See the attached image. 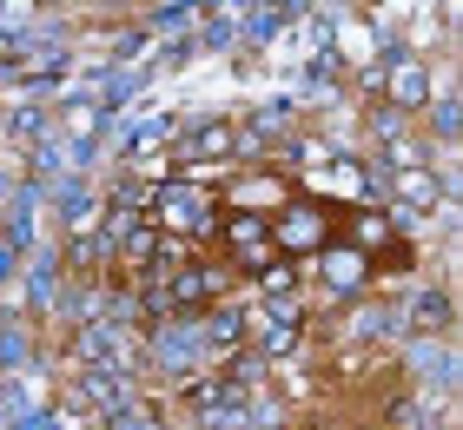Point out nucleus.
Wrapping results in <instances>:
<instances>
[{"instance_id": "nucleus-1", "label": "nucleus", "mask_w": 463, "mask_h": 430, "mask_svg": "<svg viewBox=\"0 0 463 430\" xmlns=\"http://www.w3.org/2000/svg\"><path fill=\"white\" fill-rule=\"evenodd\" d=\"M153 219L173 232V239H179V232H193V239H199V232L213 225V199H205L193 179H165V186L153 192Z\"/></svg>"}, {"instance_id": "nucleus-2", "label": "nucleus", "mask_w": 463, "mask_h": 430, "mask_svg": "<svg viewBox=\"0 0 463 430\" xmlns=\"http://www.w3.org/2000/svg\"><path fill=\"white\" fill-rule=\"evenodd\" d=\"M271 245H279V258L285 252H325L331 245V219L318 205H285L279 219H271Z\"/></svg>"}, {"instance_id": "nucleus-3", "label": "nucleus", "mask_w": 463, "mask_h": 430, "mask_svg": "<svg viewBox=\"0 0 463 430\" xmlns=\"http://www.w3.org/2000/svg\"><path fill=\"white\" fill-rule=\"evenodd\" d=\"M225 245H232V258L239 265H251V272H265V265H279V245H271V219H232L225 225Z\"/></svg>"}, {"instance_id": "nucleus-4", "label": "nucleus", "mask_w": 463, "mask_h": 430, "mask_svg": "<svg viewBox=\"0 0 463 430\" xmlns=\"http://www.w3.org/2000/svg\"><path fill=\"white\" fill-rule=\"evenodd\" d=\"M351 252L364 258V265H371V258H384V265L404 258V245H397V219H391V212H357V219H351Z\"/></svg>"}, {"instance_id": "nucleus-5", "label": "nucleus", "mask_w": 463, "mask_h": 430, "mask_svg": "<svg viewBox=\"0 0 463 430\" xmlns=\"http://www.w3.org/2000/svg\"><path fill=\"white\" fill-rule=\"evenodd\" d=\"M225 153H239V133H232V119H205L199 133H185V146H179L185 166H205V159H225Z\"/></svg>"}, {"instance_id": "nucleus-6", "label": "nucleus", "mask_w": 463, "mask_h": 430, "mask_svg": "<svg viewBox=\"0 0 463 430\" xmlns=\"http://www.w3.org/2000/svg\"><path fill=\"white\" fill-rule=\"evenodd\" d=\"M318 272H325V291H331V298H345V291L364 285V272H371V265H364V258H357L351 245H325V252H318Z\"/></svg>"}, {"instance_id": "nucleus-7", "label": "nucleus", "mask_w": 463, "mask_h": 430, "mask_svg": "<svg viewBox=\"0 0 463 430\" xmlns=\"http://www.w3.org/2000/svg\"><path fill=\"white\" fill-rule=\"evenodd\" d=\"M259 291L271 298V318H298V265H291V258L259 272Z\"/></svg>"}, {"instance_id": "nucleus-8", "label": "nucleus", "mask_w": 463, "mask_h": 430, "mask_svg": "<svg viewBox=\"0 0 463 430\" xmlns=\"http://www.w3.org/2000/svg\"><path fill=\"white\" fill-rule=\"evenodd\" d=\"M193 325H199V318H173V331H159V344H153L159 364H173V371H179V364H193V358L205 351V338H199Z\"/></svg>"}, {"instance_id": "nucleus-9", "label": "nucleus", "mask_w": 463, "mask_h": 430, "mask_svg": "<svg viewBox=\"0 0 463 430\" xmlns=\"http://www.w3.org/2000/svg\"><path fill=\"white\" fill-rule=\"evenodd\" d=\"M80 358H93L99 371H119V377H126V358H119L113 325H87V331H80Z\"/></svg>"}, {"instance_id": "nucleus-10", "label": "nucleus", "mask_w": 463, "mask_h": 430, "mask_svg": "<svg viewBox=\"0 0 463 430\" xmlns=\"http://www.w3.org/2000/svg\"><path fill=\"white\" fill-rule=\"evenodd\" d=\"M73 397H80V404H99V411H119V404H126V384H119V371H87V377L73 384Z\"/></svg>"}, {"instance_id": "nucleus-11", "label": "nucleus", "mask_w": 463, "mask_h": 430, "mask_svg": "<svg viewBox=\"0 0 463 430\" xmlns=\"http://www.w3.org/2000/svg\"><path fill=\"white\" fill-rule=\"evenodd\" d=\"M205 344H219V351H232V344H239L245 338V318L239 311H213V318H205V331H199Z\"/></svg>"}, {"instance_id": "nucleus-12", "label": "nucleus", "mask_w": 463, "mask_h": 430, "mask_svg": "<svg viewBox=\"0 0 463 430\" xmlns=\"http://www.w3.org/2000/svg\"><path fill=\"white\" fill-rule=\"evenodd\" d=\"M391 93L404 100V106H424V93H430V86H424V67H417V60H404V67L391 73Z\"/></svg>"}, {"instance_id": "nucleus-13", "label": "nucleus", "mask_w": 463, "mask_h": 430, "mask_svg": "<svg viewBox=\"0 0 463 430\" xmlns=\"http://www.w3.org/2000/svg\"><path fill=\"white\" fill-rule=\"evenodd\" d=\"M291 344H298V318H271L265 338H259V358H279V351H291Z\"/></svg>"}, {"instance_id": "nucleus-14", "label": "nucleus", "mask_w": 463, "mask_h": 430, "mask_svg": "<svg viewBox=\"0 0 463 430\" xmlns=\"http://www.w3.org/2000/svg\"><path fill=\"white\" fill-rule=\"evenodd\" d=\"M113 430H159V417L146 411V404H119V411H113Z\"/></svg>"}, {"instance_id": "nucleus-15", "label": "nucleus", "mask_w": 463, "mask_h": 430, "mask_svg": "<svg viewBox=\"0 0 463 430\" xmlns=\"http://www.w3.org/2000/svg\"><path fill=\"white\" fill-rule=\"evenodd\" d=\"M404 192H411V205H430L437 199V179H430V172H404Z\"/></svg>"}, {"instance_id": "nucleus-16", "label": "nucleus", "mask_w": 463, "mask_h": 430, "mask_svg": "<svg viewBox=\"0 0 463 430\" xmlns=\"http://www.w3.org/2000/svg\"><path fill=\"white\" fill-rule=\"evenodd\" d=\"M60 205H67V219H73V225H87V219H93V199H87V192H73V186L60 192Z\"/></svg>"}, {"instance_id": "nucleus-17", "label": "nucleus", "mask_w": 463, "mask_h": 430, "mask_svg": "<svg viewBox=\"0 0 463 430\" xmlns=\"http://www.w3.org/2000/svg\"><path fill=\"white\" fill-rule=\"evenodd\" d=\"M259 205V199H279V179H251V186H239V205Z\"/></svg>"}, {"instance_id": "nucleus-18", "label": "nucleus", "mask_w": 463, "mask_h": 430, "mask_svg": "<svg viewBox=\"0 0 463 430\" xmlns=\"http://www.w3.org/2000/svg\"><path fill=\"white\" fill-rule=\"evenodd\" d=\"M20 430H53V417H47V411H40V417L27 411V417H20Z\"/></svg>"}, {"instance_id": "nucleus-19", "label": "nucleus", "mask_w": 463, "mask_h": 430, "mask_svg": "<svg viewBox=\"0 0 463 430\" xmlns=\"http://www.w3.org/2000/svg\"><path fill=\"white\" fill-rule=\"evenodd\" d=\"M318 430H325V424H318Z\"/></svg>"}]
</instances>
